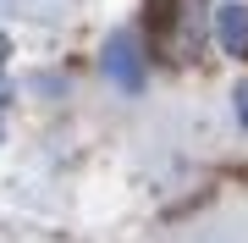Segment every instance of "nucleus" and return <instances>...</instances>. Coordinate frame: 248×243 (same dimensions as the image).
I'll return each mask as SVG.
<instances>
[{
	"instance_id": "obj_3",
	"label": "nucleus",
	"mask_w": 248,
	"mask_h": 243,
	"mask_svg": "<svg viewBox=\"0 0 248 243\" xmlns=\"http://www.w3.org/2000/svg\"><path fill=\"white\" fill-rule=\"evenodd\" d=\"M210 28H215V39H221V50L226 55H237V61H248V6H215L210 11Z\"/></svg>"
},
{
	"instance_id": "obj_1",
	"label": "nucleus",
	"mask_w": 248,
	"mask_h": 243,
	"mask_svg": "<svg viewBox=\"0 0 248 243\" xmlns=\"http://www.w3.org/2000/svg\"><path fill=\"white\" fill-rule=\"evenodd\" d=\"M149 22H155V45L166 61H193V50H199V28H204V6L199 0H155V11H149Z\"/></svg>"
},
{
	"instance_id": "obj_7",
	"label": "nucleus",
	"mask_w": 248,
	"mask_h": 243,
	"mask_svg": "<svg viewBox=\"0 0 248 243\" xmlns=\"http://www.w3.org/2000/svg\"><path fill=\"white\" fill-rule=\"evenodd\" d=\"M6 94H11V89H6V83H0V105H6Z\"/></svg>"
},
{
	"instance_id": "obj_6",
	"label": "nucleus",
	"mask_w": 248,
	"mask_h": 243,
	"mask_svg": "<svg viewBox=\"0 0 248 243\" xmlns=\"http://www.w3.org/2000/svg\"><path fill=\"white\" fill-rule=\"evenodd\" d=\"M6 61H11V39L0 33V66H6Z\"/></svg>"
},
{
	"instance_id": "obj_4",
	"label": "nucleus",
	"mask_w": 248,
	"mask_h": 243,
	"mask_svg": "<svg viewBox=\"0 0 248 243\" xmlns=\"http://www.w3.org/2000/svg\"><path fill=\"white\" fill-rule=\"evenodd\" d=\"M72 0H0V11L6 17H33V22H55Z\"/></svg>"
},
{
	"instance_id": "obj_5",
	"label": "nucleus",
	"mask_w": 248,
	"mask_h": 243,
	"mask_svg": "<svg viewBox=\"0 0 248 243\" xmlns=\"http://www.w3.org/2000/svg\"><path fill=\"white\" fill-rule=\"evenodd\" d=\"M237 122L248 127V83H237Z\"/></svg>"
},
{
	"instance_id": "obj_2",
	"label": "nucleus",
	"mask_w": 248,
	"mask_h": 243,
	"mask_svg": "<svg viewBox=\"0 0 248 243\" xmlns=\"http://www.w3.org/2000/svg\"><path fill=\"white\" fill-rule=\"evenodd\" d=\"M99 66H105L116 94H143V45H138V33H110L105 50H99Z\"/></svg>"
}]
</instances>
